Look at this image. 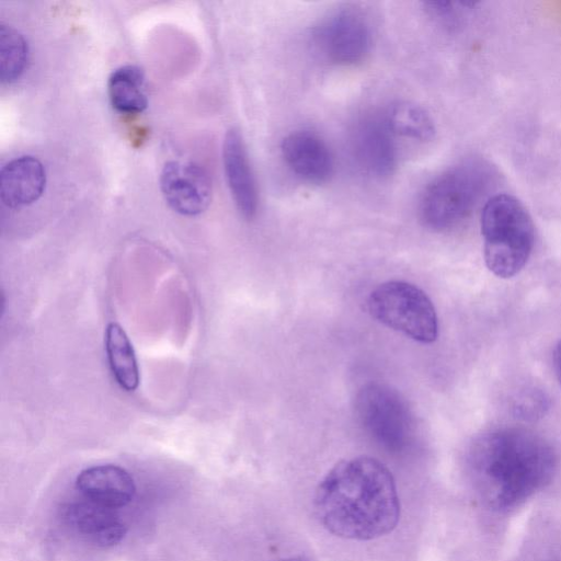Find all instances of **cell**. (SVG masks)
Wrapping results in <instances>:
<instances>
[{"label": "cell", "mask_w": 561, "mask_h": 561, "mask_svg": "<svg viewBox=\"0 0 561 561\" xmlns=\"http://www.w3.org/2000/svg\"><path fill=\"white\" fill-rule=\"evenodd\" d=\"M313 505L323 527L340 538L373 540L400 518L394 479L379 460L359 456L332 467L318 484Z\"/></svg>", "instance_id": "1"}, {"label": "cell", "mask_w": 561, "mask_h": 561, "mask_svg": "<svg viewBox=\"0 0 561 561\" xmlns=\"http://www.w3.org/2000/svg\"><path fill=\"white\" fill-rule=\"evenodd\" d=\"M467 463L482 501L503 511L549 483L557 461L551 446L540 436L502 427L484 432L472 442Z\"/></svg>", "instance_id": "2"}, {"label": "cell", "mask_w": 561, "mask_h": 561, "mask_svg": "<svg viewBox=\"0 0 561 561\" xmlns=\"http://www.w3.org/2000/svg\"><path fill=\"white\" fill-rule=\"evenodd\" d=\"M484 261L497 277L510 278L526 265L534 247L531 217L523 204L508 194L490 197L481 213Z\"/></svg>", "instance_id": "3"}, {"label": "cell", "mask_w": 561, "mask_h": 561, "mask_svg": "<svg viewBox=\"0 0 561 561\" xmlns=\"http://www.w3.org/2000/svg\"><path fill=\"white\" fill-rule=\"evenodd\" d=\"M491 173L486 165L467 161L435 178L420 202L422 222L435 231H445L466 219L488 188Z\"/></svg>", "instance_id": "4"}, {"label": "cell", "mask_w": 561, "mask_h": 561, "mask_svg": "<svg viewBox=\"0 0 561 561\" xmlns=\"http://www.w3.org/2000/svg\"><path fill=\"white\" fill-rule=\"evenodd\" d=\"M355 416L365 433L391 453L404 451L416 434V420L404 397L382 382L363 386L355 397Z\"/></svg>", "instance_id": "5"}, {"label": "cell", "mask_w": 561, "mask_h": 561, "mask_svg": "<svg viewBox=\"0 0 561 561\" xmlns=\"http://www.w3.org/2000/svg\"><path fill=\"white\" fill-rule=\"evenodd\" d=\"M370 316L383 325L420 343H433L438 320L430 297L403 280H388L371 290L367 300Z\"/></svg>", "instance_id": "6"}, {"label": "cell", "mask_w": 561, "mask_h": 561, "mask_svg": "<svg viewBox=\"0 0 561 561\" xmlns=\"http://www.w3.org/2000/svg\"><path fill=\"white\" fill-rule=\"evenodd\" d=\"M312 41L327 61L339 66H353L369 54L371 33L359 13L341 10L314 28Z\"/></svg>", "instance_id": "7"}, {"label": "cell", "mask_w": 561, "mask_h": 561, "mask_svg": "<svg viewBox=\"0 0 561 561\" xmlns=\"http://www.w3.org/2000/svg\"><path fill=\"white\" fill-rule=\"evenodd\" d=\"M160 188L168 205L184 216L204 213L211 201V180L194 162H167L160 174Z\"/></svg>", "instance_id": "8"}, {"label": "cell", "mask_w": 561, "mask_h": 561, "mask_svg": "<svg viewBox=\"0 0 561 561\" xmlns=\"http://www.w3.org/2000/svg\"><path fill=\"white\" fill-rule=\"evenodd\" d=\"M351 147L356 163L366 174L385 179L396 170L397 148L385 116L360 117L353 127Z\"/></svg>", "instance_id": "9"}, {"label": "cell", "mask_w": 561, "mask_h": 561, "mask_svg": "<svg viewBox=\"0 0 561 561\" xmlns=\"http://www.w3.org/2000/svg\"><path fill=\"white\" fill-rule=\"evenodd\" d=\"M280 151L291 172L307 182L322 183L332 175V152L327 142L311 130L300 129L286 135Z\"/></svg>", "instance_id": "10"}, {"label": "cell", "mask_w": 561, "mask_h": 561, "mask_svg": "<svg viewBox=\"0 0 561 561\" xmlns=\"http://www.w3.org/2000/svg\"><path fill=\"white\" fill-rule=\"evenodd\" d=\"M61 517L73 533L98 547L115 546L126 535V526L115 510L88 500L67 504Z\"/></svg>", "instance_id": "11"}, {"label": "cell", "mask_w": 561, "mask_h": 561, "mask_svg": "<svg viewBox=\"0 0 561 561\" xmlns=\"http://www.w3.org/2000/svg\"><path fill=\"white\" fill-rule=\"evenodd\" d=\"M222 160L234 204L244 218L252 219L257 210V188L243 139L234 128L225 136Z\"/></svg>", "instance_id": "12"}, {"label": "cell", "mask_w": 561, "mask_h": 561, "mask_svg": "<svg viewBox=\"0 0 561 561\" xmlns=\"http://www.w3.org/2000/svg\"><path fill=\"white\" fill-rule=\"evenodd\" d=\"M76 488L85 500L113 510L130 503L136 492L131 476L115 465L85 468L77 476Z\"/></svg>", "instance_id": "13"}, {"label": "cell", "mask_w": 561, "mask_h": 561, "mask_svg": "<svg viewBox=\"0 0 561 561\" xmlns=\"http://www.w3.org/2000/svg\"><path fill=\"white\" fill-rule=\"evenodd\" d=\"M45 184L46 173L42 162L32 156H21L2 167L0 197L7 207L21 208L36 202Z\"/></svg>", "instance_id": "14"}, {"label": "cell", "mask_w": 561, "mask_h": 561, "mask_svg": "<svg viewBox=\"0 0 561 561\" xmlns=\"http://www.w3.org/2000/svg\"><path fill=\"white\" fill-rule=\"evenodd\" d=\"M107 93L112 106L119 113L139 114L148 106L145 73L137 66L115 69L107 81Z\"/></svg>", "instance_id": "15"}, {"label": "cell", "mask_w": 561, "mask_h": 561, "mask_svg": "<svg viewBox=\"0 0 561 561\" xmlns=\"http://www.w3.org/2000/svg\"><path fill=\"white\" fill-rule=\"evenodd\" d=\"M105 351L116 382L126 391H135L140 380L136 354L125 330L116 322L106 327Z\"/></svg>", "instance_id": "16"}, {"label": "cell", "mask_w": 561, "mask_h": 561, "mask_svg": "<svg viewBox=\"0 0 561 561\" xmlns=\"http://www.w3.org/2000/svg\"><path fill=\"white\" fill-rule=\"evenodd\" d=\"M385 119L393 135L413 140L428 141L435 135V124L430 113L421 105L401 101L392 104Z\"/></svg>", "instance_id": "17"}, {"label": "cell", "mask_w": 561, "mask_h": 561, "mask_svg": "<svg viewBox=\"0 0 561 561\" xmlns=\"http://www.w3.org/2000/svg\"><path fill=\"white\" fill-rule=\"evenodd\" d=\"M27 43L24 36L9 24H0V79L2 83L15 81L27 61Z\"/></svg>", "instance_id": "18"}, {"label": "cell", "mask_w": 561, "mask_h": 561, "mask_svg": "<svg viewBox=\"0 0 561 561\" xmlns=\"http://www.w3.org/2000/svg\"><path fill=\"white\" fill-rule=\"evenodd\" d=\"M549 408L546 393L538 388L526 387L518 391L512 401V410L516 417L534 421L542 417Z\"/></svg>", "instance_id": "19"}, {"label": "cell", "mask_w": 561, "mask_h": 561, "mask_svg": "<svg viewBox=\"0 0 561 561\" xmlns=\"http://www.w3.org/2000/svg\"><path fill=\"white\" fill-rule=\"evenodd\" d=\"M553 362H554L556 374H557L559 383L561 386V340L558 342V344L554 348Z\"/></svg>", "instance_id": "20"}, {"label": "cell", "mask_w": 561, "mask_h": 561, "mask_svg": "<svg viewBox=\"0 0 561 561\" xmlns=\"http://www.w3.org/2000/svg\"><path fill=\"white\" fill-rule=\"evenodd\" d=\"M276 561H310V560L302 556H296V557H289V558H285V559H280V560H276Z\"/></svg>", "instance_id": "21"}]
</instances>
